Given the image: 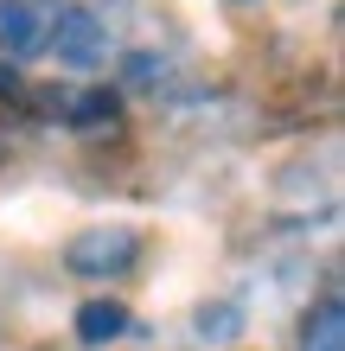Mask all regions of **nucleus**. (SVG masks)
<instances>
[{
    "label": "nucleus",
    "mask_w": 345,
    "mask_h": 351,
    "mask_svg": "<svg viewBox=\"0 0 345 351\" xmlns=\"http://www.w3.org/2000/svg\"><path fill=\"white\" fill-rule=\"evenodd\" d=\"M58 7L64 0H0V51L7 58H38L51 45V26H58Z\"/></svg>",
    "instance_id": "obj_3"
},
{
    "label": "nucleus",
    "mask_w": 345,
    "mask_h": 351,
    "mask_svg": "<svg viewBox=\"0 0 345 351\" xmlns=\"http://www.w3.org/2000/svg\"><path fill=\"white\" fill-rule=\"evenodd\" d=\"M128 332V306L121 300H84L77 306V339L84 345H115Z\"/></svg>",
    "instance_id": "obj_4"
},
{
    "label": "nucleus",
    "mask_w": 345,
    "mask_h": 351,
    "mask_svg": "<svg viewBox=\"0 0 345 351\" xmlns=\"http://www.w3.org/2000/svg\"><path fill=\"white\" fill-rule=\"evenodd\" d=\"M300 351H345V306L326 294L300 326Z\"/></svg>",
    "instance_id": "obj_5"
},
{
    "label": "nucleus",
    "mask_w": 345,
    "mask_h": 351,
    "mask_svg": "<svg viewBox=\"0 0 345 351\" xmlns=\"http://www.w3.org/2000/svg\"><path fill=\"white\" fill-rule=\"evenodd\" d=\"M115 109H121L115 90H84L71 102V128H103V121H115Z\"/></svg>",
    "instance_id": "obj_6"
},
{
    "label": "nucleus",
    "mask_w": 345,
    "mask_h": 351,
    "mask_svg": "<svg viewBox=\"0 0 345 351\" xmlns=\"http://www.w3.org/2000/svg\"><path fill=\"white\" fill-rule=\"evenodd\" d=\"M71 275H84V281H109V275H128V268L141 262V237L128 230V223H90V230H77L71 237Z\"/></svg>",
    "instance_id": "obj_1"
},
{
    "label": "nucleus",
    "mask_w": 345,
    "mask_h": 351,
    "mask_svg": "<svg viewBox=\"0 0 345 351\" xmlns=\"http://www.w3.org/2000/svg\"><path fill=\"white\" fill-rule=\"evenodd\" d=\"M64 71H96L109 58V32L90 7H58V26H51V45H45Z\"/></svg>",
    "instance_id": "obj_2"
},
{
    "label": "nucleus",
    "mask_w": 345,
    "mask_h": 351,
    "mask_svg": "<svg viewBox=\"0 0 345 351\" xmlns=\"http://www.w3.org/2000/svg\"><path fill=\"white\" fill-rule=\"evenodd\" d=\"M160 77H167V58H154V51H128V84H134V90H154Z\"/></svg>",
    "instance_id": "obj_7"
}]
</instances>
